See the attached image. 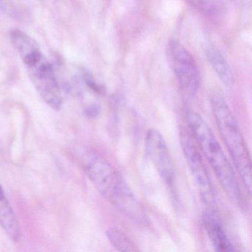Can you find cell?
Masks as SVG:
<instances>
[{
  "instance_id": "6da1fadb",
  "label": "cell",
  "mask_w": 252,
  "mask_h": 252,
  "mask_svg": "<svg viewBox=\"0 0 252 252\" xmlns=\"http://www.w3.org/2000/svg\"><path fill=\"white\" fill-rule=\"evenodd\" d=\"M79 159L84 172L104 198L135 223L148 226L145 209L120 172L105 158L91 149H82Z\"/></svg>"
},
{
  "instance_id": "7a4b0ae2",
  "label": "cell",
  "mask_w": 252,
  "mask_h": 252,
  "mask_svg": "<svg viewBox=\"0 0 252 252\" xmlns=\"http://www.w3.org/2000/svg\"><path fill=\"white\" fill-rule=\"evenodd\" d=\"M10 38L31 81L42 99L53 110H61L63 96L54 69L42 54L37 42L19 29L11 31Z\"/></svg>"
},
{
  "instance_id": "3957f363",
  "label": "cell",
  "mask_w": 252,
  "mask_h": 252,
  "mask_svg": "<svg viewBox=\"0 0 252 252\" xmlns=\"http://www.w3.org/2000/svg\"><path fill=\"white\" fill-rule=\"evenodd\" d=\"M187 120L192 138L212 166L224 191L236 206L245 209L246 203L238 179L213 131L195 112L189 111Z\"/></svg>"
},
{
  "instance_id": "277c9868",
  "label": "cell",
  "mask_w": 252,
  "mask_h": 252,
  "mask_svg": "<svg viewBox=\"0 0 252 252\" xmlns=\"http://www.w3.org/2000/svg\"><path fill=\"white\" fill-rule=\"evenodd\" d=\"M212 113L220 133L231 155L236 169L249 194L252 192V161L240 126L226 101L215 94L210 100Z\"/></svg>"
},
{
  "instance_id": "5b68a950",
  "label": "cell",
  "mask_w": 252,
  "mask_h": 252,
  "mask_svg": "<svg viewBox=\"0 0 252 252\" xmlns=\"http://www.w3.org/2000/svg\"><path fill=\"white\" fill-rule=\"evenodd\" d=\"M166 56L181 89L189 95L195 94L200 85V71L189 51L176 39H171L166 48Z\"/></svg>"
},
{
  "instance_id": "8992f818",
  "label": "cell",
  "mask_w": 252,
  "mask_h": 252,
  "mask_svg": "<svg viewBox=\"0 0 252 252\" xmlns=\"http://www.w3.org/2000/svg\"><path fill=\"white\" fill-rule=\"evenodd\" d=\"M193 138L185 130L181 132V144L184 157L206 207L216 209V200L209 174Z\"/></svg>"
},
{
  "instance_id": "52a82bcc",
  "label": "cell",
  "mask_w": 252,
  "mask_h": 252,
  "mask_svg": "<svg viewBox=\"0 0 252 252\" xmlns=\"http://www.w3.org/2000/svg\"><path fill=\"white\" fill-rule=\"evenodd\" d=\"M145 152L161 179L169 187H173L175 183V170L170 153L163 135L155 128H151L147 132Z\"/></svg>"
},
{
  "instance_id": "ba28073f",
  "label": "cell",
  "mask_w": 252,
  "mask_h": 252,
  "mask_svg": "<svg viewBox=\"0 0 252 252\" xmlns=\"http://www.w3.org/2000/svg\"><path fill=\"white\" fill-rule=\"evenodd\" d=\"M202 218L205 230L215 250L220 252H234L235 248L224 230L216 209L206 207L203 211Z\"/></svg>"
},
{
  "instance_id": "9c48e42d",
  "label": "cell",
  "mask_w": 252,
  "mask_h": 252,
  "mask_svg": "<svg viewBox=\"0 0 252 252\" xmlns=\"http://www.w3.org/2000/svg\"><path fill=\"white\" fill-rule=\"evenodd\" d=\"M0 225L7 235L13 240L18 241L20 238V228L18 220L14 213L0 184Z\"/></svg>"
},
{
  "instance_id": "30bf717a",
  "label": "cell",
  "mask_w": 252,
  "mask_h": 252,
  "mask_svg": "<svg viewBox=\"0 0 252 252\" xmlns=\"http://www.w3.org/2000/svg\"><path fill=\"white\" fill-rule=\"evenodd\" d=\"M205 54L208 61L221 81L225 85H232L234 77L231 67L219 50L213 45H208L205 48Z\"/></svg>"
},
{
  "instance_id": "8fae6325",
  "label": "cell",
  "mask_w": 252,
  "mask_h": 252,
  "mask_svg": "<svg viewBox=\"0 0 252 252\" xmlns=\"http://www.w3.org/2000/svg\"><path fill=\"white\" fill-rule=\"evenodd\" d=\"M106 235L110 243L120 252H136L138 251L135 243L131 239L117 227H111L106 231Z\"/></svg>"
},
{
  "instance_id": "7c38bea8",
  "label": "cell",
  "mask_w": 252,
  "mask_h": 252,
  "mask_svg": "<svg viewBox=\"0 0 252 252\" xmlns=\"http://www.w3.org/2000/svg\"><path fill=\"white\" fill-rule=\"evenodd\" d=\"M197 11L206 15L217 14L220 7V0H184Z\"/></svg>"
},
{
  "instance_id": "4fadbf2b",
  "label": "cell",
  "mask_w": 252,
  "mask_h": 252,
  "mask_svg": "<svg viewBox=\"0 0 252 252\" xmlns=\"http://www.w3.org/2000/svg\"><path fill=\"white\" fill-rule=\"evenodd\" d=\"M1 1H2V0H0V2H1Z\"/></svg>"
}]
</instances>
